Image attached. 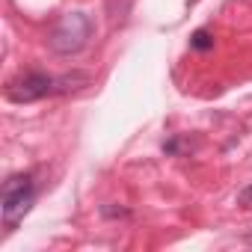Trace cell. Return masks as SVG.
Returning a JSON list of instances; mask_svg holds the SVG:
<instances>
[{
    "mask_svg": "<svg viewBox=\"0 0 252 252\" xmlns=\"http://www.w3.org/2000/svg\"><path fill=\"white\" fill-rule=\"evenodd\" d=\"M237 205H240V208H252V184L237 193Z\"/></svg>",
    "mask_w": 252,
    "mask_h": 252,
    "instance_id": "obj_5",
    "label": "cell"
},
{
    "mask_svg": "<svg viewBox=\"0 0 252 252\" xmlns=\"http://www.w3.org/2000/svg\"><path fill=\"white\" fill-rule=\"evenodd\" d=\"M36 202V175L33 172H18L3 184L0 193V214H3V228L15 231V225L30 214Z\"/></svg>",
    "mask_w": 252,
    "mask_h": 252,
    "instance_id": "obj_1",
    "label": "cell"
},
{
    "mask_svg": "<svg viewBox=\"0 0 252 252\" xmlns=\"http://www.w3.org/2000/svg\"><path fill=\"white\" fill-rule=\"evenodd\" d=\"M190 48H193V51H211V48H214L211 33H208V30H196L193 39H190Z\"/></svg>",
    "mask_w": 252,
    "mask_h": 252,
    "instance_id": "obj_4",
    "label": "cell"
},
{
    "mask_svg": "<svg viewBox=\"0 0 252 252\" xmlns=\"http://www.w3.org/2000/svg\"><path fill=\"white\" fill-rule=\"evenodd\" d=\"M6 98L12 104H30V101H42L48 95H60V77L45 74V71H27L18 74L6 83Z\"/></svg>",
    "mask_w": 252,
    "mask_h": 252,
    "instance_id": "obj_3",
    "label": "cell"
},
{
    "mask_svg": "<svg viewBox=\"0 0 252 252\" xmlns=\"http://www.w3.org/2000/svg\"><path fill=\"white\" fill-rule=\"evenodd\" d=\"M92 30V18L86 12H65L48 33V48L60 57H74L89 45Z\"/></svg>",
    "mask_w": 252,
    "mask_h": 252,
    "instance_id": "obj_2",
    "label": "cell"
}]
</instances>
